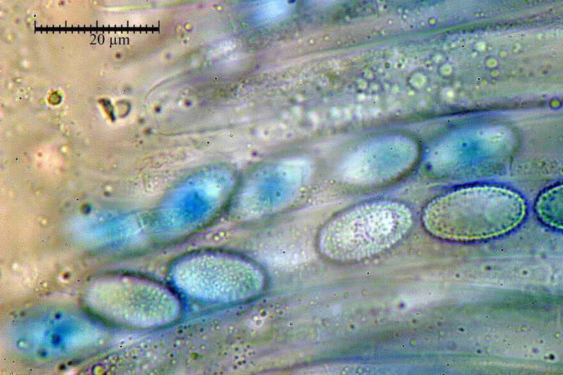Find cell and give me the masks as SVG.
Masks as SVG:
<instances>
[{"label":"cell","instance_id":"cell-2","mask_svg":"<svg viewBox=\"0 0 563 375\" xmlns=\"http://www.w3.org/2000/svg\"><path fill=\"white\" fill-rule=\"evenodd\" d=\"M412 224V212L403 203L391 199L362 202L326 223L318 236V249L331 260L360 261L393 247Z\"/></svg>","mask_w":563,"mask_h":375},{"label":"cell","instance_id":"cell-3","mask_svg":"<svg viewBox=\"0 0 563 375\" xmlns=\"http://www.w3.org/2000/svg\"><path fill=\"white\" fill-rule=\"evenodd\" d=\"M562 184H555L543 191L536 202V211L545 224L557 229L562 227Z\"/></svg>","mask_w":563,"mask_h":375},{"label":"cell","instance_id":"cell-1","mask_svg":"<svg viewBox=\"0 0 563 375\" xmlns=\"http://www.w3.org/2000/svg\"><path fill=\"white\" fill-rule=\"evenodd\" d=\"M526 203L509 188L476 184L446 191L424 207L426 230L444 239L480 240L505 234L523 220Z\"/></svg>","mask_w":563,"mask_h":375}]
</instances>
